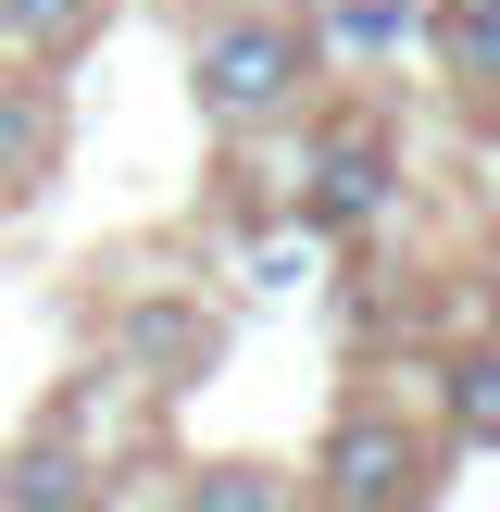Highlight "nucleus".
I'll return each instance as SVG.
<instances>
[{"label": "nucleus", "mask_w": 500, "mask_h": 512, "mask_svg": "<svg viewBox=\"0 0 500 512\" xmlns=\"http://www.w3.org/2000/svg\"><path fill=\"white\" fill-rule=\"evenodd\" d=\"M313 75H325V50H313L300 13H213L188 38V100H200L213 138H275V125H300L313 113Z\"/></svg>", "instance_id": "nucleus-1"}, {"label": "nucleus", "mask_w": 500, "mask_h": 512, "mask_svg": "<svg viewBox=\"0 0 500 512\" xmlns=\"http://www.w3.org/2000/svg\"><path fill=\"white\" fill-rule=\"evenodd\" d=\"M438 463H450L438 425H413L400 400H350V413L313 438L300 500H313V512H425V500H438Z\"/></svg>", "instance_id": "nucleus-2"}, {"label": "nucleus", "mask_w": 500, "mask_h": 512, "mask_svg": "<svg viewBox=\"0 0 500 512\" xmlns=\"http://www.w3.org/2000/svg\"><path fill=\"white\" fill-rule=\"evenodd\" d=\"M300 238H375L400 213V125L375 100H338V113L300 125Z\"/></svg>", "instance_id": "nucleus-3"}, {"label": "nucleus", "mask_w": 500, "mask_h": 512, "mask_svg": "<svg viewBox=\"0 0 500 512\" xmlns=\"http://www.w3.org/2000/svg\"><path fill=\"white\" fill-rule=\"evenodd\" d=\"M0 512H113V463L75 413H50L38 438L0 463Z\"/></svg>", "instance_id": "nucleus-4"}, {"label": "nucleus", "mask_w": 500, "mask_h": 512, "mask_svg": "<svg viewBox=\"0 0 500 512\" xmlns=\"http://www.w3.org/2000/svg\"><path fill=\"white\" fill-rule=\"evenodd\" d=\"M63 175V100L50 75H0V200H38Z\"/></svg>", "instance_id": "nucleus-5"}, {"label": "nucleus", "mask_w": 500, "mask_h": 512, "mask_svg": "<svg viewBox=\"0 0 500 512\" xmlns=\"http://www.w3.org/2000/svg\"><path fill=\"white\" fill-rule=\"evenodd\" d=\"M213 350H225V325L200 313V300H138V313H125V363H138L150 388H188Z\"/></svg>", "instance_id": "nucleus-6"}, {"label": "nucleus", "mask_w": 500, "mask_h": 512, "mask_svg": "<svg viewBox=\"0 0 500 512\" xmlns=\"http://www.w3.org/2000/svg\"><path fill=\"white\" fill-rule=\"evenodd\" d=\"M438 438L450 450H500V338H463L438 363Z\"/></svg>", "instance_id": "nucleus-7"}, {"label": "nucleus", "mask_w": 500, "mask_h": 512, "mask_svg": "<svg viewBox=\"0 0 500 512\" xmlns=\"http://www.w3.org/2000/svg\"><path fill=\"white\" fill-rule=\"evenodd\" d=\"M438 63L475 113H500V0H438Z\"/></svg>", "instance_id": "nucleus-8"}, {"label": "nucleus", "mask_w": 500, "mask_h": 512, "mask_svg": "<svg viewBox=\"0 0 500 512\" xmlns=\"http://www.w3.org/2000/svg\"><path fill=\"white\" fill-rule=\"evenodd\" d=\"M100 25H113V0H0V50H25V63H75Z\"/></svg>", "instance_id": "nucleus-9"}, {"label": "nucleus", "mask_w": 500, "mask_h": 512, "mask_svg": "<svg viewBox=\"0 0 500 512\" xmlns=\"http://www.w3.org/2000/svg\"><path fill=\"white\" fill-rule=\"evenodd\" d=\"M175 512H300V475L288 463H188Z\"/></svg>", "instance_id": "nucleus-10"}, {"label": "nucleus", "mask_w": 500, "mask_h": 512, "mask_svg": "<svg viewBox=\"0 0 500 512\" xmlns=\"http://www.w3.org/2000/svg\"><path fill=\"white\" fill-rule=\"evenodd\" d=\"M488 213H500V150H488Z\"/></svg>", "instance_id": "nucleus-11"}, {"label": "nucleus", "mask_w": 500, "mask_h": 512, "mask_svg": "<svg viewBox=\"0 0 500 512\" xmlns=\"http://www.w3.org/2000/svg\"><path fill=\"white\" fill-rule=\"evenodd\" d=\"M488 288H500V250H488Z\"/></svg>", "instance_id": "nucleus-12"}]
</instances>
